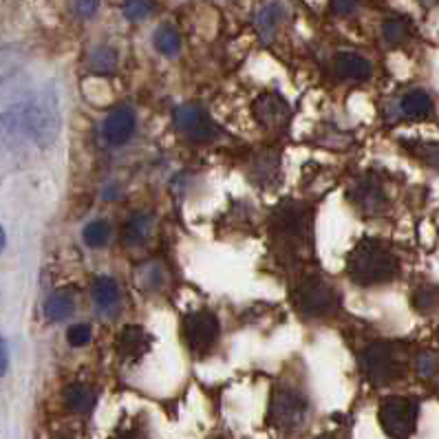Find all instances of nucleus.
I'll return each mask as SVG.
<instances>
[{"instance_id": "nucleus-21", "label": "nucleus", "mask_w": 439, "mask_h": 439, "mask_svg": "<svg viewBox=\"0 0 439 439\" xmlns=\"http://www.w3.org/2000/svg\"><path fill=\"white\" fill-rule=\"evenodd\" d=\"M154 47H157L159 54L163 56H177L179 49H182V35L175 27H159L154 33Z\"/></svg>"}, {"instance_id": "nucleus-16", "label": "nucleus", "mask_w": 439, "mask_h": 439, "mask_svg": "<svg viewBox=\"0 0 439 439\" xmlns=\"http://www.w3.org/2000/svg\"><path fill=\"white\" fill-rule=\"evenodd\" d=\"M399 109H402V113L410 120H424L429 118V115H433V99L424 91H410L402 97Z\"/></svg>"}, {"instance_id": "nucleus-4", "label": "nucleus", "mask_w": 439, "mask_h": 439, "mask_svg": "<svg viewBox=\"0 0 439 439\" xmlns=\"http://www.w3.org/2000/svg\"><path fill=\"white\" fill-rule=\"evenodd\" d=\"M309 417V402L301 391L276 389L269 404V422L280 431H298Z\"/></svg>"}, {"instance_id": "nucleus-3", "label": "nucleus", "mask_w": 439, "mask_h": 439, "mask_svg": "<svg viewBox=\"0 0 439 439\" xmlns=\"http://www.w3.org/2000/svg\"><path fill=\"white\" fill-rule=\"evenodd\" d=\"M362 367L373 384H389L404 376L406 353L395 342H373L362 351Z\"/></svg>"}, {"instance_id": "nucleus-2", "label": "nucleus", "mask_w": 439, "mask_h": 439, "mask_svg": "<svg viewBox=\"0 0 439 439\" xmlns=\"http://www.w3.org/2000/svg\"><path fill=\"white\" fill-rule=\"evenodd\" d=\"M20 128L24 141H33L35 146L47 148L56 141L60 133V109H58V95L54 88L35 93L27 102L16 106Z\"/></svg>"}, {"instance_id": "nucleus-19", "label": "nucleus", "mask_w": 439, "mask_h": 439, "mask_svg": "<svg viewBox=\"0 0 439 439\" xmlns=\"http://www.w3.org/2000/svg\"><path fill=\"white\" fill-rule=\"evenodd\" d=\"M150 223H152L150 214H144V212L133 214V216L126 221V232H124L126 243H128V245H137V243L144 241V239L150 234Z\"/></svg>"}, {"instance_id": "nucleus-10", "label": "nucleus", "mask_w": 439, "mask_h": 439, "mask_svg": "<svg viewBox=\"0 0 439 439\" xmlns=\"http://www.w3.org/2000/svg\"><path fill=\"white\" fill-rule=\"evenodd\" d=\"M254 115L265 128H282L289 124L292 111L289 104L278 93H265L256 99Z\"/></svg>"}, {"instance_id": "nucleus-9", "label": "nucleus", "mask_w": 439, "mask_h": 439, "mask_svg": "<svg viewBox=\"0 0 439 439\" xmlns=\"http://www.w3.org/2000/svg\"><path fill=\"white\" fill-rule=\"evenodd\" d=\"M135 126H137V120H135L133 109L118 106L106 115L104 124H102V137H104L109 146H124L126 141L133 137Z\"/></svg>"}, {"instance_id": "nucleus-1", "label": "nucleus", "mask_w": 439, "mask_h": 439, "mask_svg": "<svg viewBox=\"0 0 439 439\" xmlns=\"http://www.w3.org/2000/svg\"><path fill=\"white\" fill-rule=\"evenodd\" d=\"M346 274L356 285H382V282H391L399 274V261L384 243L365 239L349 252Z\"/></svg>"}, {"instance_id": "nucleus-28", "label": "nucleus", "mask_w": 439, "mask_h": 439, "mask_svg": "<svg viewBox=\"0 0 439 439\" xmlns=\"http://www.w3.org/2000/svg\"><path fill=\"white\" fill-rule=\"evenodd\" d=\"M413 305L420 312H429L437 305V289L435 287H420L415 294H413Z\"/></svg>"}, {"instance_id": "nucleus-23", "label": "nucleus", "mask_w": 439, "mask_h": 439, "mask_svg": "<svg viewBox=\"0 0 439 439\" xmlns=\"http://www.w3.org/2000/svg\"><path fill=\"white\" fill-rule=\"evenodd\" d=\"M109 237H111V228L106 221H102V218L99 221H91L82 232V239L88 248H104Z\"/></svg>"}, {"instance_id": "nucleus-34", "label": "nucleus", "mask_w": 439, "mask_h": 439, "mask_svg": "<svg viewBox=\"0 0 439 439\" xmlns=\"http://www.w3.org/2000/svg\"><path fill=\"white\" fill-rule=\"evenodd\" d=\"M5 243H7V237H5V230L0 228V252H3V248H5Z\"/></svg>"}, {"instance_id": "nucleus-12", "label": "nucleus", "mask_w": 439, "mask_h": 439, "mask_svg": "<svg viewBox=\"0 0 439 439\" xmlns=\"http://www.w3.org/2000/svg\"><path fill=\"white\" fill-rule=\"evenodd\" d=\"M353 199L365 212H382V208L386 205L382 186L373 182V179H365V182L358 184V188L353 190Z\"/></svg>"}, {"instance_id": "nucleus-20", "label": "nucleus", "mask_w": 439, "mask_h": 439, "mask_svg": "<svg viewBox=\"0 0 439 439\" xmlns=\"http://www.w3.org/2000/svg\"><path fill=\"white\" fill-rule=\"evenodd\" d=\"M382 35L389 45H399L410 35V22L404 16H393L382 24Z\"/></svg>"}, {"instance_id": "nucleus-8", "label": "nucleus", "mask_w": 439, "mask_h": 439, "mask_svg": "<svg viewBox=\"0 0 439 439\" xmlns=\"http://www.w3.org/2000/svg\"><path fill=\"white\" fill-rule=\"evenodd\" d=\"M175 126L179 128V133H184L186 137L195 139V141H210L218 133V128L210 120V115L199 104L179 106L175 111Z\"/></svg>"}, {"instance_id": "nucleus-7", "label": "nucleus", "mask_w": 439, "mask_h": 439, "mask_svg": "<svg viewBox=\"0 0 439 439\" xmlns=\"http://www.w3.org/2000/svg\"><path fill=\"white\" fill-rule=\"evenodd\" d=\"M218 318L212 312H195L184 318V335L192 353H208L218 340Z\"/></svg>"}, {"instance_id": "nucleus-11", "label": "nucleus", "mask_w": 439, "mask_h": 439, "mask_svg": "<svg viewBox=\"0 0 439 439\" xmlns=\"http://www.w3.org/2000/svg\"><path fill=\"white\" fill-rule=\"evenodd\" d=\"M152 338L146 333V329H141L137 325H128L122 329L120 340H118V351L128 362H135L141 356L148 353Z\"/></svg>"}, {"instance_id": "nucleus-6", "label": "nucleus", "mask_w": 439, "mask_h": 439, "mask_svg": "<svg viewBox=\"0 0 439 439\" xmlns=\"http://www.w3.org/2000/svg\"><path fill=\"white\" fill-rule=\"evenodd\" d=\"M296 305L305 316H325L340 307V294L322 278H309L296 292Z\"/></svg>"}, {"instance_id": "nucleus-15", "label": "nucleus", "mask_w": 439, "mask_h": 439, "mask_svg": "<svg viewBox=\"0 0 439 439\" xmlns=\"http://www.w3.org/2000/svg\"><path fill=\"white\" fill-rule=\"evenodd\" d=\"M282 16H285V9H282V5H278V3L263 5L261 9L256 11V16H254V24H256L258 33H261L263 38H272L276 27L280 24V20H282Z\"/></svg>"}, {"instance_id": "nucleus-13", "label": "nucleus", "mask_w": 439, "mask_h": 439, "mask_svg": "<svg viewBox=\"0 0 439 439\" xmlns=\"http://www.w3.org/2000/svg\"><path fill=\"white\" fill-rule=\"evenodd\" d=\"M338 73L346 80H356V82H365L371 77V62L358 54H351V51H344V54L338 56Z\"/></svg>"}, {"instance_id": "nucleus-27", "label": "nucleus", "mask_w": 439, "mask_h": 439, "mask_svg": "<svg viewBox=\"0 0 439 439\" xmlns=\"http://www.w3.org/2000/svg\"><path fill=\"white\" fill-rule=\"evenodd\" d=\"M415 369H417V373L422 378H433L437 373V369H439V360L431 351H422L415 360Z\"/></svg>"}, {"instance_id": "nucleus-31", "label": "nucleus", "mask_w": 439, "mask_h": 439, "mask_svg": "<svg viewBox=\"0 0 439 439\" xmlns=\"http://www.w3.org/2000/svg\"><path fill=\"white\" fill-rule=\"evenodd\" d=\"M356 9H358V3H346V0H335V3H331V11L338 16H351Z\"/></svg>"}, {"instance_id": "nucleus-18", "label": "nucleus", "mask_w": 439, "mask_h": 439, "mask_svg": "<svg viewBox=\"0 0 439 439\" xmlns=\"http://www.w3.org/2000/svg\"><path fill=\"white\" fill-rule=\"evenodd\" d=\"M73 309H75L73 296L69 292H56V294H51L45 303V316L49 320L58 322V320L69 318L73 314Z\"/></svg>"}, {"instance_id": "nucleus-25", "label": "nucleus", "mask_w": 439, "mask_h": 439, "mask_svg": "<svg viewBox=\"0 0 439 439\" xmlns=\"http://www.w3.org/2000/svg\"><path fill=\"white\" fill-rule=\"evenodd\" d=\"M141 285H144L146 289H157L161 287V282H163V269L159 263H148L141 267Z\"/></svg>"}, {"instance_id": "nucleus-30", "label": "nucleus", "mask_w": 439, "mask_h": 439, "mask_svg": "<svg viewBox=\"0 0 439 439\" xmlns=\"http://www.w3.org/2000/svg\"><path fill=\"white\" fill-rule=\"evenodd\" d=\"M71 7H73V11L77 14V18H82V20L93 18L97 14V9H99V5L93 3V0H80V3H73Z\"/></svg>"}, {"instance_id": "nucleus-29", "label": "nucleus", "mask_w": 439, "mask_h": 439, "mask_svg": "<svg viewBox=\"0 0 439 439\" xmlns=\"http://www.w3.org/2000/svg\"><path fill=\"white\" fill-rule=\"evenodd\" d=\"M67 340L71 346H86L88 342H91V327L88 325H73L69 331H67Z\"/></svg>"}, {"instance_id": "nucleus-22", "label": "nucleus", "mask_w": 439, "mask_h": 439, "mask_svg": "<svg viewBox=\"0 0 439 439\" xmlns=\"http://www.w3.org/2000/svg\"><path fill=\"white\" fill-rule=\"evenodd\" d=\"M91 69L95 73H111L115 71V67H118V51H115L113 47H97L91 51Z\"/></svg>"}, {"instance_id": "nucleus-14", "label": "nucleus", "mask_w": 439, "mask_h": 439, "mask_svg": "<svg viewBox=\"0 0 439 439\" xmlns=\"http://www.w3.org/2000/svg\"><path fill=\"white\" fill-rule=\"evenodd\" d=\"M93 298H95V305H97L99 312H104V314L115 312L120 305L118 282H115L113 278H109V276H99L95 280V285H93Z\"/></svg>"}, {"instance_id": "nucleus-26", "label": "nucleus", "mask_w": 439, "mask_h": 439, "mask_svg": "<svg viewBox=\"0 0 439 439\" xmlns=\"http://www.w3.org/2000/svg\"><path fill=\"white\" fill-rule=\"evenodd\" d=\"M420 159H424L429 166L439 168V144H424V141H413L408 146Z\"/></svg>"}, {"instance_id": "nucleus-24", "label": "nucleus", "mask_w": 439, "mask_h": 439, "mask_svg": "<svg viewBox=\"0 0 439 439\" xmlns=\"http://www.w3.org/2000/svg\"><path fill=\"white\" fill-rule=\"evenodd\" d=\"M154 9L152 3H144V0H131V3H124L122 5V11H124V18L126 20H133V22H139L150 16V11Z\"/></svg>"}, {"instance_id": "nucleus-5", "label": "nucleus", "mask_w": 439, "mask_h": 439, "mask_svg": "<svg viewBox=\"0 0 439 439\" xmlns=\"http://www.w3.org/2000/svg\"><path fill=\"white\" fill-rule=\"evenodd\" d=\"M420 404L408 397H386L380 406V426L391 439H408L415 431Z\"/></svg>"}, {"instance_id": "nucleus-33", "label": "nucleus", "mask_w": 439, "mask_h": 439, "mask_svg": "<svg viewBox=\"0 0 439 439\" xmlns=\"http://www.w3.org/2000/svg\"><path fill=\"white\" fill-rule=\"evenodd\" d=\"M316 439H342L340 435H335V433H325V435H320V437H316Z\"/></svg>"}, {"instance_id": "nucleus-32", "label": "nucleus", "mask_w": 439, "mask_h": 439, "mask_svg": "<svg viewBox=\"0 0 439 439\" xmlns=\"http://www.w3.org/2000/svg\"><path fill=\"white\" fill-rule=\"evenodd\" d=\"M9 367V351H7V340L0 338V378L7 373Z\"/></svg>"}, {"instance_id": "nucleus-17", "label": "nucleus", "mask_w": 439, "mask_h": 439, "mask_svg": "<svg viewBox=\"0 0 439 439\" xmlns=\"http://www.w3.org/2000/svg\"><path fill=\"white\" fill-rule=\"evenodd\" d=\"M64 402H67V408L71 413H77V415H84L93 408L95 404V395L93 391L84 384H71L67 391H64Z\"/></svg>"}]
</instances>
